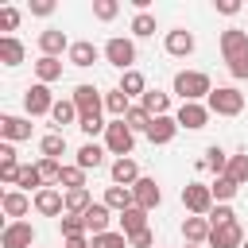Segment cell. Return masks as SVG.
<instances>
[{
    "label": "cell",
    "instance_id": "cell-1",
    "mask_svg": "<svg viewBox=\"0 0 248 248\" xmlns=\"http://www.w3.org/2000/svg\"><path fill=\"white\" fill-rule=\"evenodd\" d=\"M174 93L182 97V105H186V101H209L213 81H209L205 70H178V74H174Z\"/></svg>",
    "mask_w": 248,
    "mask_h": 248
},
{
    "label": "cell",
    "instance_id": "cell-2",
    "mask_svg": "<svg viewBox=\"0 0 248 248\" xmlns=\"http://www.w3.org/2000/svg\"><path fill=\"white\" fill-rule=\"evenodd\" d=\"M205 108H209L213 116H240V112H244V93H240L236 85H217V89L209 93Z\"/></svg>",
    "mask_w": 248,
    "mask_h": 248
},
{
    "label": "cell",
    "instance_id": "cell-3",
    "mask_svg": "<svg viewBox=\"0 0 248 248\" xmlns=\"http://www.w3.org/2000/svg\"><path fill=\"white\" fill-rule=\"evenodd\" d=\"M101 54H105V62H108V66H116L120 74L136 70V43H132V39H124V35H112V39L101 46Z\"/></svg>",
    "mask_w": 248,
    "mask_h": 248
},
{
    "label": "cell",
    "instance_id": "cell-4",
    "mask_svg": "<svg viewBox=\"0 0 248 248\" xmlns=\"http://www.w3.org/2000/svg\"><path fill=\"white\" fill-rule=\"evenodd\" d=\"M132 147H136V132L124 120H108V128H105V151L116 155V159H128Z\"/></svg>",
    "mask_w": 248,
    "mask_h": 248
},
{
    "label": "cell",
    "instance_id": "cell-5",
    "mask_svg": "<svg viewBox=\"0 0 248 248\" xmlns=\"http://www.w3.org/2000/svg\"><path fill=\"white\" fill-rule=\"evenodd\" d=\"M182 205L190 217H209L213 213V190L209 182H186L182 186Z\"/></svg>",
    "mask_w": 248,
    "mask_h": 248
},
{
    "label": "cell",
    "instance_id": "cell-6",
    "mask_svg": "<svg viewBox=\"0 0 248 248\" xmlns=\"http://www.w3.org/2000/svg\"><path fill=\"white\" fill-rule=\"evenodd\" d=\"M23 108H27V116H50V112H54L50 85H43V81L27 85V93H23Z\"/></svg>",
    "mask_w": 248,
    "mask_h": 248
},
{
    "label": "cell",
    "instance_id": "cell-7",
    "mask_svg": "<svg viewBox=\"0 0 248 248\" xmlns=\"http://www.w3.org/2000/svg\"><path fill=\"white\" fill-rule=\"evenodd\" d=\"M70 101L78 105V112H81V116H101V108H105V97H101V89H97V85H89V81L74 85Z\"/></svg>",
    "mask_w": 248,
    "mask_h": 248
},
{
    "label": "cell",
    "instance_id": "cell-8",
    "mask_svg": "<svg viewBox=\"0 0 248 248\" xmlns=\"http://www.w3.org/2000/svg\"><path fill=\"white\" fill-rule=\"evenodd\" d=\"M0 248H35V225L31 221H8L0 232Z\"/></svg>",
    "mask_w": 248,
    "mask_h": 248
},
{
    "label": "cell",
    "instance_id": "cell-9",
    "mask_svg": "<svg viewBox=\"0 0 248 248\" xmlns=\"http://www.w3.org/2000/svg\"><path fill=\"white\" fill-rule=\"evenodd\" d=\"M209 108L202 105V101H186V105H178V112H174V120H178V128H186V132H202L205 124H209Z\"/></svg>",
    "mask_w": 248,
    "mask_h": 248
},
{
    "label": "cell",
    "instance_id": "cell-10",
    "mask_svg": "<svg viewBox=\"0 0 248 248\" xmlns=\"http://www.w3.org/2000/svg\"><path fill=\"white\" fill-rule=\"evenodd\" d=\"M194 46H198V39H194V31H186V27H174V31H167V39H163V50H167L170 58H190Z\"/></svg>",
    "mask_w": 248,
    "mask_h": 248
},
{
    "label": "cell",
    "instance_id": "cell-11",
    "mask_svg": "<svg viewBox=\"0 0 248 248\" xmlns=\"http://www.w3.org/2000/svg\"><path fill=\"white\" fill-rule=\"evenodd\" d=\"M244 240H248V236H244L240 221H232V225H217V229H209L205 248H240Z\"/></svg>",
    "mask_w": 248,
    "mask_h": 248
},
{
    "label": "cell",
    "instance_id": "cell-12",
    "mask_svg": "<svg viewBox=\"0 0 248 248\" xmlns=\"http://www.w3.org/2000/svg\"><path fill=\"white\" fill-rule=\"evenodd\" d=\"M35 213H43V217H62V213H66V194L54 190V186H43V190L35 194Z\"/></svg>",
    "mask_w": 248,
    "mask_h": 248
},
{
    "label": "cell",
    "instance_id": "cell-13",
    "mask_svg": "<svg viewBox=\"0 0 248 248\" xmlns=\"http://www.w3.org/2000/svg\"><path fill=\"white\" fill-rule=\"evenodd\" d=\"M70 39H66V31H58V27H46V31H39V50L46 54V58H62V54H70Z\"/></svg>",
    "mask_w": 248,
    "mask_h": 248
},
{
    "label": "cell",
    "instance_id": "cell-14",
    "mask_svg": "<svg viewBox=\"0 0 248 248\" xmlns=\"http://www.w3.org/2000/svg\"><path fill=\"white\" fill-rule=\"evenodd\" d=\"M31 205H35V198H27L23 190H4V198H0V209L8 221H23Z\"/></svg>",
    "mask_w": 248,
    "mask_h": 248
},
{
    "label": "cell",
    "instance_id": "cell-15",
    "mask_svg": "<svg viewBox=\"0 0 248 248\" xmlns=\"http://www.w3.org/2000/svg\"><path fill=\"white\" fill-rule=\"evenodd\" d=\"M81 221H85V232H89V236H101V232H108V225H112V209H108L105 202H93V205L81 213Z\"/></svg>",
    "mask_w": 248,
    "mask_h": 248
},
{
    "label": "cell",
    "instance_id": "cell-16",
    "mask_svg": "<svg viewBox=\"0 0 248 248\" xmlns=\"http://www.w3.org/2000/svg\"><path fill=\"white\" fill-rule=\"evenodd\" d=\"M174 136H178V120H174V112H170V116H151L147 140H151L155 147H167V143H170Z\"/></svg>",
    "mask_w": 248,
    "mask_h": 248
},
{
    "label": "cell",
    "instance_id": "cell-17",
    "mask_svg": "<svg viewBox=\"0 0 248 248\" xmlns=\"http://www.w3.org/2000/svg\"><path fill=\"white\" fill-rule=\"evenodd\" d=\"M221 54H225V62L244 58V54H248V31H240V27L221 31Z\"/></svg>",
    "mask_w": 248,
    "mask_h": 248
},
{
    "label": "cell",
    "instance_id": "cell-18",
    "mask_svg": "<svg viewBox=\"0 0 248 248\" xmlns=\"http://www.w3.org/2000/svg\"><path fill=\"white\" fill-rule=\"evenodd\" d=\"M0 136H4V143L31 140V116H0Z\"/></svg>",
    "mask_w": 248,
    "mask_h": 248
},
{
    "label": "cell",
    "instance_id": "cell-19",
    "mask_svg": "<svg viewBox=\"0 0 248 248\" xmlns=\"http://www.w3.org/2000/svg\"><path fill=\"white\" fill-rule=\"evenodd\" d=\"M108 178H112V186H136L143 174H140L136 159L128 155V159H112V167H108Z\"/></svg>",
    "mask_w": 248,
    "mask_h": 248
},
{
    "label": "cell",
    "instance_id": "cell-20",
    "mask_svg": "<svg viewBox=\"0 0 248 248\" xmlns=\"http://www.w3.org/2000/svg\"><path fill=\"white\" fill-rule=\"evenodd\" d=\"M132 194H136V205L140 209H159V202H163V190H159V182L155 178H140L136 186H132Z\"/></svg>",
    "mask_w": 248,
    "mask_h": 248
},
{
    "label": "cell",
    "instance_id": "cell-21",
    "mask_svg": "<svg viewBox=\"0 0 248 248\" xmlns=\"http://www.w3.org/2000/svg\"><path fill=\"white\" fill-rule=\"evenodd\" d=\"M105 155H108V151H105V143L85 140V143L78 147V159H74V163H78L81 170H97V167H105Z\"/></svg>",
    "mask_w": 248,
    "mask_h": 248
},
{
    "label": "cell",
    "instance_id": "cell-22",
    "mask_svg": "<svg viewBox=\"0 0 248 248\" xmlns=\"http://www.w3.org/2000/svg\"><path fill=\"white\" fill-rule=\"evenodd\" d=\"M66 58H70V66H78V70H89V66L101 58V50H97L89 39H78V43L70 46V54H66Z\"/></svg>",
    "mask_w": 248,
    "mask_h": 248
},
{
    "label": "cell",
    "instance_id": "cell-23",
    "mask_svg": "<svg viewBox=\"0 0 248 248\" xmlns=\"http://www.w3.org/2000/svg\"><path fill=\"white\" fill-rule=\"evenodd\" d=\"M108 209H116V213H124V209H132L136 205V194H132V186H105V198H101Z\"/></svg>",
    "mask_w": 248,
    "mask_h": 248
},
{
    "label": "cell",
    "instance_id": "cell-24",
    "mask_svg": "<svg viewBox=\"0 0 248 248\" xmlns=\"http://www.w3.org/2000/svg\"><path fill=\"white\" fill-rule=\"evenodd\" d=\"M23 58H27V46L16 35H0V62L4 66H19Z\"/></svg>",
    "mask_w": 248,
    "mask_h": 248
},
{
    "label": "cell",
    "instance_id": "cell-25",
    "mask_svg": "<svg viewBox=\"0 0 248 248\" xmlns=\"http://www.w3.org/2000/svg\"><path fill=\"white\" fill-rule=\"evenodd\" d=\"M50 120H54V132H62L66 124H78V120H81V112H78V105H74L70 97H62V101H54Z\"/></svg>",
    "mask_w": 248,
    "mask_h": 248
},
{
    "label": "cell",
    "instance_id": "cell-26",
    "mask_svg": "<svg viewBox=\"0 0 248 248\" xmlns=\"http://www.w3.org/2000/svg\"><path fill=\"white\" fill-rule=\"evenodd\" d=\"M143 229H147V209L132 205V209L120 213V232H124V236H136V232H143Z\"/></svg>",
    "mask_w": 248,
    "mask_h": 248
},
{
    "label": "cell",
    "instance_id": "cell-27",
    "mask_svg": "<svg viewBox=\"0 0 248 248\" xmlns=\"http://www.w3.org/2000/svg\"><path fill=\"white\" fill-rule=\"evenodd\" d=\"M182 236H186V244H205L209 240V217H186Z\"/></svg>",
    "mask_w": 248,
    "mask_h": 248
},
{
    "label": "cell",
    "instance_id": "cell-28",
    "mask_svg": "<svg viewBox=\"0 0 248 248\" xmlns=\"http://www.w3.org/2000/svg\"><path fill=\"white\" fill-rule=\"evenodd\" d=\"M116 89H120L128 101H132V97H140V101H143L147 81H143V74H140V70H128V74H120V85H116Z\"/></svg>",
    "mask_w": 248,
    "mask_h": 248
},
{
    "label": "cell",
    "instance_id": "cell-29",
    "mask_svg": "<svg viewBox=\"0 0 248 248\" xmlns=\"http://www.w3.org/2000/svg\"><path fill=\"white\" fill-rule=\"evenodd\" d=\"M140 105H143L151 116H170V93H163V89H147Z\"/></svg>",
    "mask_w": 248,
    "mask_h": 248
},
{
    "label": "cell",
    "instance_id": "cell-30",
    "mask_svg": "<svg viewBox=\"0 0 248 248\" xmlns=\"http://www.w3.org/2000/svg\"><path fill=\"white\" fill-rule=\"evenodd\" d=\"M39 151H43V159H58L62 163V155H66V132H46L39 140Z\"/></svg>",
    "mask_w": 248,
    "mask_h": 248
},
{
    "label": "cell",
    "instance_id": "cell-31",
    "mask_svg": "<svg viewBox=\"0 0 248 248\" xmlns=\"http://www.w3.org/2000/svg\"><path fill=\"white\" fill-rule=\"evenodd\" d=\"M229 159H232V155H229L225 147H217V143H209V147H205V159H202V167H205V170H213V174L221 178V174L229 170Z\"/></svg>",
    "mask_w": 248,
    "mask_h": 248
},
{
    "label": "cell",
    "instance_id": "cell-32",
    "mask_svg": "<svg viewBox=\"0 0 248 248\" xmlns=\"http://www.w3.org/2000/svg\"><path fill=\"white\" fill-rule=\"evenodd\" d=\"M35 78H39L43 85L58 81V78H62V58H46V54H39V62H35Z\"/></svg>",
    "mask_w": 248,
    "mask_h": 248
},
{
    "label": "cell",
    "instance_id": "cell-33",
    "mask_svg": "<svg viewBox=\"0 0 248 248\" xmlns=\"http://www.w3.org/2000/svg\"><path fill=\"white\" fill-rule=\"evenodd\" d=\"M209 190H213V202H217V205H229V202L236 198V190H240V186H236L229 174H221V178H213V182H209Z\"/></svg>",
    "mask_w": 248,
    "mask_h": 248
},
{
    "label": "cell",
    "instance_id": "cell-34",
    "mask_svg": "<svg viewBox=\"0 0 248 248\" xmlns=\"http://www.w3.org/2000/svg\"><path fill=\"white\" fill-rule=\"evenodd\" d=\"M105 108L112 112V120H124V116H128V108H132V101H128L120 89H112V93H105Z\"/></svg>",
    "mask_w": 248,
    "mask_h": 248
},
{
    "label": "cell",
    "instance_id": "cell-35",
    "mask_svg": "<svg viewBox=\"0 0 248 248\" xmlns=\"http://www.w3.org/2000/svg\"><path fill=\"white\" fill-rule=\"evenodd\" d=\"M124 124H128L132 132H143V136H147V128H151V112H147L143 105H132L128 116H124Z\"/></svg>",
    "mask_w": 248,
    "mask_h": 248
},
{
    "label": "cell",
    "instance_id": "cell-36",
    "mask_svg": "<svg viewBox=\"0 0 248 248\" xmlns=\"http://www.w3.org/2000/svg\"><path fill=\"white\" fill-rule=\"evenodd\" d=\"M93 205V198H89V190H66V213H74V217H81L85 209Z\"/></svg>",
    "mask_w": 248,
    "mask_h": 248
},
{
    "label": "cell",
    "instance_id": "cell-37",
    "mask_svg": "<svg viewBox=\"0 0 248 248\" xmlns=\"http://www.w3.org/2000/svg\"><path fill=\"white\" fill-rule=\"evenodd\" d=\"M58 232H62V240H74V236H89V232H85V221H81V217H74V213L58 217Z\"/></svg>",
    "mask_w": 248,
    "mask_h": 248
},
{
    "label": "cell",
    "instance_id": "cell-38",
    "mask_svg": "<svg viewBox=\"0 0 248 248\" xmlns=\"http://www.w3.org/2000/svg\"><path fill=\"white\" fill-rule=\"evenodd\" d=\"M132 35L136 39H151L155 35V16L151 12H136L132 16Z\"/></svg>",
    "mask_w": 248,
    "mask_h": 248
},
{
    "label": "cell",
    "instance_id": "cell-39",
    "mask_svg": "<svg viewBox=\"0 0 248 248\" xmlns=\"http://www.w3.org/2000/svg\"><path fill=\"white\" fill-rule=\"evenodd\" d=\"M16 186H19V190H35V194H39L46 182H43L39 167H31V163H27V167H19V182H16Z\"/></svg>",
    "mask_w": 248,
    "mask_h": 248
},
{
    "label": "cell",
    "instance_id": "cell-40",
    "mask_svg": "<svg viewBox=\"0 0 248 248\" xmlns=\"http://www.w3.org/2000/svg\"><path fill=\"white\" fill-rule=\"evenodd\" d=\"M58 186H66V190H85V170H81L78 163L62 167V178H58Z\"/></svg>",
    "mask_w": 248,
    "mask_h": 248
},
{
    "label": "cell",
    "instance_id": "cell-41",
    "mask_svg": "<svg viewBox=\"0 0 248 248\" xmlns=\"http://www.w3.org/2000/svg\"><path fill=\"white\" fill-rule=\"evenodd\" d=\"M93 248H132V244H128V236L120 229H108V232L93 236Z\"/></svg>",
    "mask_w": 248,
    "mask_h": 248
},
{
    "label": "cell",
    "instance_id": "cell-42",
    "mask_svg": "<svg viewBox=\"0 0 248 248\" xmlns=\"http://www.w3.org/2000/svg\"><path fill=\"white\" fill-rule=\"evenodd\" d=\"M35 167H39V174H43L46 186H58V178H62V163L58 159H39Z\"/></svg>",
    "mask_w": 248,
    "mask_h": 248
},
{
    "label": "cell",
    "instance_id": "cell-43",
    "mask_svg": "<svg viewBox=\"0 0 248 248\" xmlns=\"http://www.w3.org/2000/svg\"><path fill=\"white\" fill-rule=\"evenodd\" d=\"M225 174H229V178H232L236 186H244V182H248V155H232V159H229V170H225Z\"/></svg>",
    "mask_w": 248,
    "mask_h": 248
},
{
    "label": "cell",
    "instance_id": "cell-44",
    "mask_svg": "<svg viewBox=\"0 0 248 248\" xmlns=\"http://www.w3.org/2000/svg\"><path fill=\"white\" fill-rule=\"evenodd\" d=\"M93 16H97L101 23H108V19L120 16V4H116V0H93Z\"/></svg>",
    "mask_w": 248,
    "mask_h": 248
},
{
    "label": "cell",
    "instance_id": "cell-45",
    "mask_svg": "<svg viewBox=\"0 0 248 248\" xmlns=\"http://www.w3.org/2000/svg\"><path fill=\"white\" fill-rule=\"evenodd\" d=\"M78 128H81V132L93 140V136H105V128H108V124H105L101 116H81V120H78Z\"/></svg>",
    "mask_w": 248,
    "mask_h": 248
},
{
    "label": "cell",
    "instance_id": "cell-46",
    "mask_svg": "<svg viewBox=\"0 0 248 248\" xmlns=\"http://www.w3.org/2000/svg\"><path fill=\"white\" fill-rule=\"evenodd\" d=\"M232 221H236L232 205H213V213H209V229H217V225H232Z\"/></svg>",
    "mask_w": 248,
    "mask_h": 248
},
{
    "label": "cell",
    "instance_id": "cell-47",
    "mask_svg": "<svg viewBox=\"0 0 248 248\" xmlns=\"http://www.w3.org/2000/svg\"><path fill=\"white\" fill-rule=\"evenodd\" d=\"M16 27H19V8H12V4H8V8H0V31H8V35H12Z\"/></svg>",
    "mask_w": 248,
    "mask_h": 248
},
{
    "label": "cell",
    "instance_id": "cell-48",
    "mask_svg": "<svg viewBox=\"0 0 248 248\" xmlns=\"http://www.w3.org/2000/svg\"><path fill=\"white\" fill-rule=\"evenodd\" d=\"M0 182H8V186H16V182H19V163H16V159L0 163Z\"/></svg>",
    "mask_w": 248,
    "mask_h": 248
},
{
    "label": "cell",
    "instance_id": "cell-49",
    "mask_svg": "<svg viewBox=\"0 0 248 248\" xmlns=\"http://www.w3.org/2000/svg\"><path fill=\"white\" fill-rule=\"evenodd\" d=\"M128 244H132V248H155V232H151V229H143V232L128 236Z\"/></svg>",
    "mask_w": 248,
    "mask_h": 248
},
{
    "label": "cell",
    "instance_id": "cell-50",
    "mask_svg": "<svg viewBox=\"0 0 248 248\" xmlns=\"http://www.w3.org/2000/svg\"><path fill=\"white\" fill-rule=\"evenodd\" d=\"M229 74H232L236 81H248V54H244V58H232V62H229Z\"/></svg>",
    "mask_w": 248,
    "mask_h": 248
},
{
    "label": "cell",
    "instance_id": "cell-51",
    "mask_svg": "<svg viewBox=\"0 0 248 248\" xmlns=\"http://www.w3.org/2000/svg\"><path fill=\"white\" fill-rule=\"evenodd\" d=\"M50 12H54V0H31V16H43L46 19Z\"/></svg>",
    "mask_w": 248,
    "mask_h": 248
},
{
    "label": "cell",
    "instance_id": "cell-52",
    "mask_svg": "<svg viewBox=\"0 0 248 248\" xmlns=\"http://www.w3.org/2000/svg\"><path fill=\"white\" fill-rule=\"evenodd\" d=\"M213 8H217L221 16H236V12H240V0H213Z\"/></svg>",
    "mask_w": 248,
    "mask_h": 248
},
{
    "label": "cell",
    "instance_id": "cell-53",
    "mask_svg": "<svg viewBox=\"0 0 248 248\" xmlns=\"http://www.w3.org/2000/svg\"><path fill=\"white\" fill-rule=\"evenodd\" d=\"M66 248H93V236H74L66 240Z\"/></svg>",
    "mask_w": 248,
    "mask_h": 248
},
{
    "label": "cell",
    "instance_id": "cell-54",
    "mask_svg": "<svg viewBox=\"0 0 248 248\" xmlns=\"http://www.w3.org/2000/svg\"><path fill=\"white\" fill-rule=\"evenodd\" d=\"M8 159H16V147L12 143H0V163H8Z\"/></svg>",
    "mask_w": 248,
    "mask_h": 248
},
{
    "label": "cell",
    "instance_id": "cell-55",
    "mask_svg": "<svg viewBox=\"0 0 248 248\" xmlns=\"http://www.w3.org/2000/svg\"><path fill=\"white\" fill-rule=\"evenodd\" d=\"M186 248H205V244H186Z\"/></svg>",
    "mask_w": 248,
    "mask_h": 248
},
{
    "label": "cell",
    "instance_id": "cell-56",
    "mask_svg": "<svg viewBox=\"0 0 248 248\" xmlns=\"http://www.w3.org/2000/svg\"><path fill=\"white\" fill-rule=\"evenodd\" d=\"M240 248H248V240H244V244H240Z\"/></svg>",
    "mask_w": 248,
    "mask_h": 248
}]
</instances>
